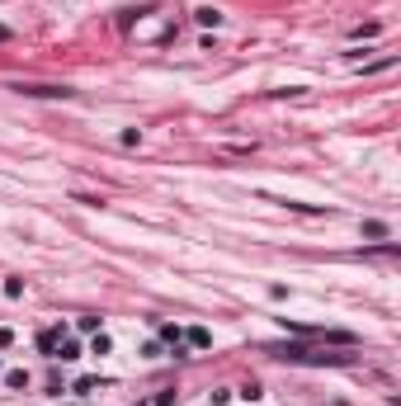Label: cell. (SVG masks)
Returning a JSON list of instances; mask_svg holds the SVG:
<instances>
[{"label":"cell","mask_w":401,"mask_h":406,"mask_svg":"<svg viewBox=\"0 0 401 406\" xmlns=\"http://www.w3.org/2000/svg\"><path fill=\"white\" fill-rule=\"evenodd\" d=\"M19 95H33V100H71L76 90L71 85H15Z\"/></svg>","instance_id":"cell-1"},{"label":"cell","mask_w":401,"mask_h":406,"mask_svg":"<svg viewBox=\"0 0 401 406\" xmlns=\"http://www.w3.org/2000/svg\"><path fill=\"white\" fill-rule=\"evenodd\" d=\"M57 345H62V326H53V331L38 335V350H43V354H57Z\"/></svg>","instance_id":"cell-2"},{"label":"cell","mask_w":401,"mask_h":406,"mask_svg":"<svg viewBox=\"0 0 401 406\" xmlns=\"http://www.w3.org/2000/svg\"><path fill=\"white\" fill-rule=\"evenodd\" d=\"M185 340H189V345H194V350H208V345H213V335H208L203 326H194V331H189Z\"/></svg>","instance_id":"cell-3"},{"label":"cell","mask_w":401,"mask_h":406,"mask_svg":"<svg viewBox=\"0 0 401 406\" xmlns=\"http://www.w3.org/2000/svg\"><path fill=\"white\" fill-rule=\"evenodd\" d=\"M194 19H198L203 28H217V24H222V15H217V10H208V5H203V10H194Z\"/></svg>","instance_id":"cell-4"},{"label":"cell","mask_w":401,"mask_h":406,"mask_svg":"<svg viewBox=\"0 0 401 406\" xmlns=\"http://www.w3.org/2000/svg\"><path fill=\"white\" fill-rule=\"evenodd\" d=\"M53 359H80V345L76 340H66V335H62V345H57V354Z\"/></svg>","instance_id":"cell-5"},{"label":"cell","mask_w":401,"mask_h":406,"mask_svg":"<svg viewBox=\"0 0 401 406\" xmlns=\"http://www.w3.org/2000/svg\"><path fill=\"white\" fill-rule=\"evenodd\" d=\"M5 387H28V373L24 369H10V373H5Z\"/></svg>","instance_id":"cell-6"},{"label":"cell","mask_w":401,"mask_h":406,"mask_svg":"<svg viewBox=\"0 0 401 406\" xmlns=\"http://www.w3.org/2000/svg\"><path fill=\"white\" fill-rule=\"evenodd\" d=\"M90 350H95V354H109V350H113V340H109L104 331H95V345H90Z\"/></svg>","instance_id":"cell-7"},{"label":"cell","mask_w":401,"mask_h":406,"mask_svg":"<svg viewBox=\"0 0 401 406\" xmlns=\"http://www.w3.org/2000/svg\"><path fill=\"white\" fill-rule=\"evenodd\" d=\"M10 345H15V331H10V326H0V350H10Z\"/></svg>","instance_id":"cell-8"},{"label":"cell","mask_w":401,"mask_h":406,"mask_svg":"<svg viewBox=\"0 0 401 406\" xmlns=\"http://www.w3.org/2000/svg\"><path fill=\"white\" fill-rule=\"evenodd\" d=\"M0 43H10V28H5V24H0Z\"/></svg>","instance_id":"cell-9"}]
</instances>
